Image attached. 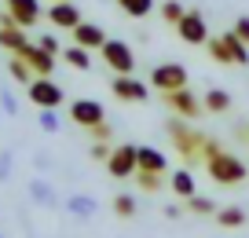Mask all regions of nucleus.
Masks as SVG:
<instances>
[{
	"label": "nucleus",
	"mask_w": 249,
	"mask_h": 238,
	"mask_svg": "<svg viewBox=\"0 0 249 238\" xmlns=\"http://www.w3.org/2000/svg\"><path fill=\"white\" fill-rule=\"evenodd\" d=\"M216 223L220 227H242V223H246V209L242 205H224V209H216Z\"/></svg>",
	"instance_id": "4be33fe9"
},
{
	"label": "nucleus",
	"mask_w": 249,
	"mask_h": 238,
	"mask_svg": "<svg viewBox=\"0 0 249 238\" xmlns=\"http://www.w3.org/2000/svg\"><path fill=\"white\" fill-rule=\"evenodd\" d=\"M48 22L55 30H77L85 18H81V8L70 4V0H52V8H48Z\"/></svg>",
	"instance_id": "f8f14e48"
},
{
	"label": "nucleus",
	"mask_w": 249,
	"mask_h": 238,
	"mask_svg": "<svg viewBox=\"0 0 249 238\" xmlns=\"http://www.w3.org/2000/svg\"><path fill=\"white\" fill-rule=\"evenodd\" d=\"M169 136H172V143L179 146V154H183L187 162H202L205 158V136L191 128L187 117H179V114L169 117Z\"/></svg>",
	"instance_id": "f03ea898"
},
{
	"label": "nucleus",
	"mask_w": 249,
	"mask_h": 238,
	"mask_svg": "<svg viewBox=\"0 0 249 238\" xmlns=\"http://www.w3.org/2000/svg\"><path fill=\"white\" fill-rule=\"evenodd\" d=\"M110 154H114V146H110V139H95V143H92V158H95V162H107Z\"/></svg>",
	"instance_id": "72a5a7b5"
},
{
	"label": "nucleus",
	"mask_w": 249,
	"mask_h": 238,
	"mask_svg": "<svg viewBox=\"0 0 249 238\" xmlns=\"http://www.w3.org/2000/svg\"><path fill=\"white\" fill-rule=\"evenodd\" d=\"M165 107H169L172 114H179V117H187V121H191V117H198V114L205 110V103L198 99L191 88H176V92H165Z\"/></svg>",
	"instance_id": "9b49d317"
},
{
	"label": "nucleus",
	"mask_w": 249,
	"mask_h": 238,
	"mask_svg": "<svg viewBox=\"0 0 249 238\" xmlns=\"http://www.w3.org/2000/svg\"><path fill=\"white\" fill-rule=\"evenodd\" d=\"M30 44H33V40L26 37V30L8 15V11H4V15H0V48H8L11 55H22Z\"/></svg>",
	"instance_id": "9d476101"
},
{
	"label": "nucleus",
	"mask_w": 249,
	"mask_h": 238,
	"mask_svg": "<svg viewBox=\"0 0 249 238\" xmlns=\"http://www.w3.org/2000/svg\"><path fill=\"white\" fill-rule=\"evenodd\" d=\"M183 209H187V205H165L161 216H165V220H179V216H183Z\"/></svg>",
	"instance_id": "4c0bfd02"
},
{
	"label": "nucleus",
	"mask_w": 249,
	"mask_h": 238,
	"mask_svg": "<svg viewBox=\"0 0 249 238\" xmlns=\"http://www.w3.org/2000/svg\"><path fill=\"white\" fill-rule=\"evenodd\" d=\"M231 30H234V33H238V37L249 44V15H238V18H234V26H231Z\"/></svg>",
	"instance_id": "c9c22d12"
},
{
	"label": "nucleus",
	"mask_w": 249,
	"mask_h": 238,
	"mask_svg": "<svg viewBox=\"0 0 249 238\" xmlns=\"http://www.w3.org/2000/svg\"><path fill=\"white\" fill-rule=\"evenodd\" d=\"M176 33H179V40L183 44H209V26H205V18H202V11H191L187 8V15L176 22Z\"/></svg>",
	"instance_id": "6e6552de"
},
{
	"label": "nucleus",
	"mask_w": 249,
	"mask_h": 238,
	"mask_svg": "<svg viewBox=\"0 0 249 238\" xmlns=\"http://www.w3.org/2000/svg\"><path fill=\"white\" fill-rule=\"evenodd\" d=\"M0 114H4V110H0Z\"/></svg>",
	"instance_id": "58836bf2"
},
{
	"label": "nucleus",
	"mask_w": 249,
	"mask_h": 238,
	"mask_svg": "<svg viewBox=\"0 0 249 238\" xmlns=\"http://www.w3.org/2000/svg\"><path fill=\"white\" fill-rule=\"evenodd\" d=\"M62 59L70 62L73 70H92V52H88V48H81V44H73V48H66V52H62Z\"/></svg>",
	"instance_id": "5701e85b"
},
{
	"label": "nucleus",
	"mask_w": 249,
	"mask_h": 238,
	"mask_svg": "<svg viewBox=\"0 0 249 238\" xmlns=\"http://www.w3.org/2000/svg\"><path fill=\"white\" fill-rule=\"evenodd\" d=\"M136 180H140L143 191H158V187L165 183V172H147V169H140V172H136Z\"/></svg>",
	"instance_id": "c756f323"
},
{
	"label": "nucleus",
	"mask_w": 249,
	"mask_h": 238,
	"mask_svg": "<svg viewBox=\"0 0 249 238\" xmlns=\"http://www.w3.org/2000/svg\"><path fill=\"white\" fill-rule=\"evenodd\" d=\"M140 169L147 172H169V158L158 146H140Z\"/></svg>",
	"instance_id": "a211bd4d"
},
{
	"label": "nucleus",
	"mask_w": 249,
	"mask_h": 238,
	"mask_svg": "<svg viewBox=\"0 0 249 238\" xmlns=\"http://www.w3.org/2000/svg\"><path fill=\"white\" fill-rule=\"evenodd\" d=\"M73 33V44H81V48H88V52H92V48H103L107 44V30H103V26H95V22H81L77 30H70Z\"/></svg>",
	"instance_id": "4468645a"
},
{
	"label": "nucleus",
	"mask_w": 249,
	"mask_h": 238,
	"mask_svg": "<svg viewBox=\"0 0 249 238\" xmlns=\"http://www.w3.org/2000/svg\"><path fill=\"white\" fill-rule=\"evenodd\" d=\"M26 99L33 103V107H62V99H66V92H62L59 85H55L52 77H33L30 85H26Z\"/></svg>",
	"instance_id": "20e7f679"
},
{
	"label": "nucleus",
	"mask_w": 249,
	"mask_h": 238,
	"mask_svg": "<svg viewBox=\"0 0 249 238\" xmlns=\"http://www.w3.org/2000/svg\"><path fill=\"white\" fill-rule=\"evenodd\" d=\"M8 73H11V77H15L18 85H30L33 77H37V73H33V66H30V62H26V59H22V55H15V59H11V62H8Z\"/></svg>",
	"instance_id": "a878e982"
},
{
	"label": "nucleus",
	"mask_w": 249,
	"mask_h": 238,
	"mask_svg": "<svg viewBox=\"0 0 249 238\" xmlns=\"http://www.w3.org/2000/svg\"><path fill=\"white\" fill-rule=\"evenodd\" d=\"M169 183H172V194H179V198H191V194H198V183H195V176H191V172L187 169H176L169 176Z\"/></svg>",
	"instance_id": "aec40b11"
},
{
	"label": "nucleus",
	"mask_w": 249,
	"mask_h": 238,
	"mask_svg": "<svg viewBox=\"0 0 249 238\" xmlns=\"http://www.w3.org/2000/svg\"><path fill=\"white\" fill-rule=\"evenodd\" d=\"M224 37V44H227V52H231V59H234V66H249V44L238 37L234 30H227V33H220Z\"/></svg>",
	"instance_id": "6ab92c4d"
},
{
	"label": "nucleus",
	"mask_w": 249,
	"mask_h": 238,
	"mask_svg": "<svg viewBox=\"0 0 249 238\" xmlns=\"http://www.w3.org/2000/svg\"><path fill=\"white\" fill-rule=\"evenodd\" d=\"M11 169H15V150H0V183L11 180Z\"/></svg>",
	"instance_id": "473e14b6"
},
{
	"label": "nucleus",
	"mask_w": 249,
	"mask_h": 238,
	"mask_svg": "<svg viewBox=\"0 0 249 238\" xmlns=\"http://www.w3.org/2000/svg\"><path fill=\"white\" fill-rule=\"evenodd\" d=\"M37 125H40V132H48V136H55V132L62 128L59 107H44V110H40V117H37Z\"/></svg>",
	"instance_id": "bb28decb"
},
{
	"label": "nucleus",
	"mask_w": 249,
	"mask_h": 238,
	"mask_svg": "<svg viewBox=\"0 0 249 238\" xmlns=\"http://www.w3.org/2000/svg\"><path fill=\"white\" fill-rule=\"evenodd\" d=\"M70 121L81 125V128H95V125L107 121V110H103L99 99H73L70 103Z\"/></svg>",
	"instance_id": "1a4fd4ad"
},
{
	"label": "nucleus",
	"mask_w": 249,
	"mask_h": 238,
	"mask_svg": "<svg viewBox=\"0 0 249 238\" xmlns=\"http://www.w3.org/2000/svg\"><path fill=\"white\" fill-rule=\"evenodd\" d=\"M187 213H195V216H216V201L205 198V194H191V198H187Z\"/></svg>",
	"instance_id": "393cba45"
},
{
	"label": "nucleus",
	"mask_w": 249,
	"mask_h": 238,
	"mask_svg": "<svg viewBox=\"0 0 249 238\" xmlns=\"http://www.w3.org/2000/svg\"><path fill=\"white\" fill-rule=\"evenodd\" d=\"M117 8L128 18H147L150 11H154V0H117Z\"/></svg>",
	"instance_id": "b1692460"
},
{
	"label": "nucleus",
	"mask_w": 249,
	"mask_h": 238,
	"mask_svg": "<svg viewBox=\"0 0 249 238\" xmlns=\"http://www.w3.org/2000/svg\"><path fill=\"white\" fill-rule=\"evenodd\" d=\"M0 238H4V235H0Z\"/></svg>",
	"instance_id": "ea45409f"
},
{
	"label": "nucleus",
	"mask_w": 249,
	"mask_h": 238,
	"mask_svg": "<svg viewBox=\"0 0 249 238\" xmlns=\"http://www.w3.org/2000/svg\"><path fill=\"white\" fill-rule=\"evenodd\" d=\"M183 15H187V8L179 4V0H161V18H165L169 26H176Z\"/></svg>",
	"instance_id": "cd10ccee"
},
{
	"label": "nucleus",
	"mask_w": 249,
	"mask_h": 238,
	"mask_svg": "<svg viewBox=\"0 0 249 238\" xmlns=\"http://www.w3.org/2000/svg\"><path fill=\"white\" fill-rule=\"evenodd\" d=\"M107 172L114 180H132L140 172V143H121L107 158Z\"/></svg>",
	"instance_id": "7ed1b4c3"
},
{
	"label": "nucleus",
	"mask_w": 249,
	"mask_h": 238,
	"mask_svg": "<svg viewBox=\"0 0 249 238\" xmlns=\"http://www.w3.org/2000/svg\"><path fill=\"white\" fill-rule=\"evenodd\" d=\"M205 172H209V180H213V183H220V187H234V183H242V180L249 176L246 162L234 158L231 150H224V146L205 158Z\"/></svg>",
	"instance_id": "f257e3e1"
},
{
	"label": "nucleus",
	"mask_w": 249,
	"mask_h": 238,
	"mask_svg": "<svg viewBox=\"0 0 249 238\" xmlns=\"http://www.w3.org/2000/svg\"><path fill=\"white\" fill-rule=\"evenodd\" d=\"M0 110H4L8 117H15V114H18V99L11 95V88H0Z\"/></svg>",
	"instance_id": "2f4dec72"
},
{
	"label": "nucleus",
	"mask_w": 249,
	"mask_h": 238,
	"mask_svg": "<svg viewBox=\"0 0 249 238\" xmlns=\"http://www.w3.org/2000/svg\"><path fill=\"white\" fill-rule=\"evenodd\" d=\"M110 92H114V99H121V103H147L150 99V88L132 73H114Z\"/></svg>",
	"instance_id": "0eeeda50"
},
{
	"label": "nucleus",
	"mask_w": 249,
	"mask_h": 238,
	"mask_svg": "<svg viewBox=\"0 0 249 238\" xmlns=\"http://www.w3.org/2000/svg\"><path fill=\"white\" fill-rule=\"evenodd\" d=\"M8 15L22 30H30V26H37L44 18V8H40V0H8Z\"/></svg>",
	"instance_id": "ddd939ff"
},
{
	"label": "nucleus",
	"mask_w": 249,
	"mask_h": 238,
	"mask_svg": "<svg viewBox=\"0 0 249 238\" xmlns=\"http://www.w3.org/2000/svg\"><path fill=\"white\" fill-rule=\"evenodd\" d=\"M26 191H30V198L37 201V205H44V209H55V205H59V194H55V187L48 183L44 176H33L30 183H26Z\"/></svg>",
	"instance_id": "dca6fc26"
},
{
	"label": "nucleus",
	"mask_w": 249,
	"mask_h": 238,
	"mask_svg": "<svg viewBox=\"0 0 249 238\" xmlns=\"http://www.w3.org/2000/svg\"><path fill=\"white\" fill-rule=\"evenodd\" d=\"M95 209H99V201H95L92 194H70V198H66V213L77 216V220H88V216H95Z\"/></svg>",
	"instance_id": "f3484780"
},
{
	"label": "nucleus",
	"mask_w": 249,
	"mask_h": 238,
	"mask_svg": "<svg viewBox=\"0 0 249 238\" xmlns=\"http://www.w3.org/2000/svg\"><path fill=\"white\" fill-rule=\"evenodd\" d=\"M37 44L44 48V52H52V55H62V44H59V37H55V33H44Z\"/></svg>",
	"instance_id": "f704fd0d"
},
{
	"label": "nucleus",
	"mask_w": 249,
	"mask_h": 238,
	"mask_svg": "<svg viewBox=\"0 0 249 238\" xmlns=\"http://www.w3.org/2000/svg\"><path fill=\"white\" fill-rule=\"evenodd\" d=\"M150 85L161 95L176 92V88H187V66L183 62H158V66L150 70Z\"/></svg>",
	"instance_id": "39448f33"
},
{
	"label": "nucleus",
	"mask_w": 249,
	"mask_h": 238,
	"mask_svg": "<svg viewBox=\"0 0 249 238\" xmlns=\"http://www.w3.org/2000/svg\"><path fill=\"white\" fill-rule=\"evenodd\" d=\"M205 48H209V55H213V59H216V62H224V66H231V52H227V44H224V37H209V44H205Z\"/></svg>",
	"instance_id": "c85d7f7f"
},
{
	"label": "nucleus",
	"mask_w": 249,
	"mask_h": 238,
	"mask_svg": "<svg viewBox=\"0 0 249 238\" xmlns=\"http://www.w3.org/2000/svg\"><path fill=\"white\" fill-rule=\"evenodd\" d=\"M22 59L33 66V73H37V77H52V73H55V55L44 52L40 44H30V48L22 52Z\"/></svg>",
	"instance_id": "2eb2a0df"
},
{
	"label": "nucleus",
	"mask_w": 249,
	"mask_h": 238,
	"mask_svg": "<svg viewBox=\"0 0 249 238\" xmlns=\"http://www.w3.org/2000/svg\"><path fill=\"white\" fill-rule=\"evenodd\" d=\"M88 132H92L95 139H110V136H114V128H110L107 121H103V125H95V128H88Z\"/></svg>",
	"instance_id": "e433bc0d"
},
{
	"label": "nucleus",
	"mask_w": 249,
	"mask_h": 238,
	"mask_svg": "<svg viewBox=\"0 0 249 238\" xmlns=\"http://www.w3.org/2000/svg\"><path fill=\"white\" fill-rule=\"evenodd\" d=\"M114 213L124 216V220L136 216V198H132V194H117V198H114Z\"/></svg>",
	"instance_id": "7c9ffc66"
},
{
	"label": "nucleus",
	"mask_w": 249,
	"mask_h": 238,
	"mask_svg": "<svg viewBox=\"0 0 249 238\" xmlns=\"http://www.w3.org/2000/svg\"><path fill=\"white\" fill-rule=\"evenodd\" d=\"M202 103H205L209 114H227V110H231V92H224V88H209V92L202 95Z\"/></svg>",
	"instance_id": "412c9836"
},
{
	"label": "nucleus",
	"mask_w": 249,
	"mask_h": 238,
	"mask_svg": "<svg viewBox=\"0 0 249 238\" xmlns=\"http://www.w3.org/2000/svg\"><path fill=\"white\" fill-rule=\"evenodd\" d=\"M99 55L114 73H136V52L124 44V40H107V44L99 48Z\"/></svg>",
	"instance_id": "423d86ee"
}]
</instances>
